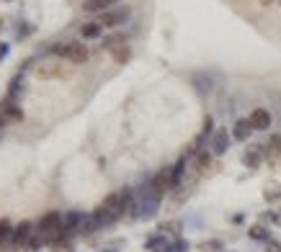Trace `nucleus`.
Listing matches in <instances>:
<instances>
[{"instance_id":"f257e3e1","label":"nucleus","mask_w":281,"mask_h":252,"mask_svg":"<svg viewBox=\"0 0 281 252\" xmlns=\"http://www.w3.org/2000/svg\"><path fill=\"white\" fill-rule=\"evenodd\" d=\"M39 234H41V239H44L47 244L62 242L64 237H67V232H64V219H62V214L49 211V214L41 216V221H39Z\"/></svg>"},{"instance_id":"f03ea898","label":"nucleus","mask_w":281,"mask_h":252,"mask_svg":"<svg viewBox=\"0 0 281 252\" xmlns=\"http://www.w3.org/2000/svg\"><path fill=\"white\" fill-rule=\"evenodd\" d=\"M129 16H132V8H111V11H106L98 16V24L103 29H116L121 24H126Z\"/></svg>"},{"instance_id":"7ed1b4c3","label":"nucleus","mask_w":281,"mask_h":252,"mask_svg":"<svg viewBox=\"0 0 281 252\" xmlns=\"http://www.w3.org/2000/svg\"><path fill=\"white\" fill-rule=\"evenodd\" d=\"M34 75L41 77V80H54V77H67L70 72L64 70L62 64H57V62H44V64H39L34 70Z\"/></svg>"},{"instance_id":"20e7f679","label":"nucleus","mask_w":281,"mask_h":252,"mask_svg":"<svg viewBox=\"0 0 281 252\" xmlns=\"http://www.w3.org/2000/svg\"><path fill=\"white\" fill-rule=\"evenodd\" d=\"M227 147H230V131H227V129H217V131L212 134L209 149H212L214 154H225V152H227Z\"/></svg>"},{"instance_id":"39448f33","label":"nucleus","mask_w":281,"mask_h":252,"mask_svg":"<svg viewBox=\"0 0 281 252\" xmlns=\"http://www.w3.org/2000/svg\"><path fill=\"white\" fill-rule=\"evenodd\" d=\"M88 57H91V52H88V47H85V44H80V41H70V44H67V59H70L73 64L88 62Z\"/></svg>"},{"instance_id":"423d86ee","label":"nucleus","mask_w":281,"mask_h":252,"mask_svg":"<svg viewBox=\"0 0 281 252\" xmlns=\"http://www.w3.org/2000/svg\"><path fill=\"white\" fill-rule=\"evenodd\" d=\"M248 121H250V126H253L255 131H266V129L271 126V113H268L266 108H255V111H250Z\"/></svg>"},{"instance_id":"0eeeda50","label":"nucleus","mask_w":281,"mask_h":252,"mask_svg":"<svg viewBox=\"0 0 281 252\" xmlns=\"http://www.w3.org/2000/svg\"><path fill=\"white\" fill-rule=\"evenodd\" d=\"M263 157H266L263 147L250 144V147L245 149V154H243V165H245V167H250V170H255L258 165H261V159H263Z\"/></svg>"},{"instance_id":"6e6552de","label":"nucleus","mask_w":281,"mask_h":252,"mask_svg":"<svg viewBox=\"0 0 281 252\" xmlns=\"http://www.w3.org/2000/svg\"><path fill=\"white\" fill-rule=\"evenodd\" d=\"M268 152H266V159H268V165H278L281 162V134H276V136H271V142H268V147H266Z\"/></svg>"},{"instance_id":"1a4fd4ad","label":"nucleus","mask_w":281,"mask_h":252,"mask_svg":"<svg viewBox=\"0 0 281 252\" xmlns=\"http://www.w3.org/2000/svg\"><path fill=\"white\" fill-rule=\"evenodd\" d=\"M114 3H119V0H83V11H88V13H106V11H111Z\"/></svg>"},{"instance_id":"9d476101","label":"nucleus","mask_w":281,"mask_h":252,"mask_svg":"<svg viewBox=\"0 0 281 252\" xmlns=\"http://www.w3.org/2000/svg\"><path fill=\"white\" fill-rule=\"evenodd\" d=\"M253 131H255V129L250 126L248 119H237V121H235V129H232V136H235L237 142H245V139H250Z\"/></svg>"},{"instance_id":"9b49d317","label":"nucleus","mask_w":281,"mask_h":252,"mask_svg":"<svg viewBox=\"0 0 281 252\" xmlns=\"http://www.w3.org/2000/svg\"><path fill=\"white\" fill-rule=\"evenodd\" d=\"M263 201L266 203H278L281 201V183L278 180H268L263 186Z\"/></svg>"},{"instance_id":"f8f14e48","label":"nucleus","mask_w":281,"mask_h":252,"mask_svg":"<svg viewBox=\"0 0 281 252\" xmlns=\"http://www.w3.org/2000/svg\"><path fill=\"white\" fill-rule=\"evenodd\" d=\"M0 113H3V119H6V121H21V119H24L21 108H18V106H13V103H11V98H8L6 103H0Z\"/></svg>"},{"instance_id":"ddd939ff","label":"nucleus","mask_w":281,"mask_h":252,"mask_svg":"<svg viewBox=\"0 0 281 252\" xmlns=\"http://www.w3.org/2000/svg\"><path fill=\"white\" fill-rule=\"evenodd\" d=\"M121 44H126V34H111V36H106V39H103L101 47H103V49H109V52H114V49L121 47Z\"/></svg>"},{"instance_id":"4468645a","label":"nucleus","mask_w":281,"mask_h":252,"mask_svg":"<svg viewBox=\"0 0 281 252\" xmlns=\"http://www.w3.org/2000/svg\"><path fill=\"white\" fill-rule=\"evenodd\" d=\"M101 24H98V21H88V24H83L80 26V34L85 36V39H98L101 36Z\"/></svg>"},{"instance_id":"2eb2a0df","label":"nucleus","mask_w":281,"mask_h":252,"mask_svg":"<svg viewBox=\"0 0 281 252\" xmlns=\"http://www.w3.org/2000/svg\"><path fill=\"white\" fill-rule=\"evenodd\" d=\"M111 57H114V62H116V64H126L129 59H132V47H129V44H121L119 49H114V52H111Z\"/></svg>"},{"instance_id":"dca6fc26","label":"nucleus","mask_w":281,"mask_h":252,"mask_svg":"<svg viewBox=\"0 0 281 252\" xmlns=\"http://www.w3.org/2000/svg\"><path fill=\"white\" fill-rule=\"evenodd\" d=\"M6 242H13V226L8 219H0V247Z\"/></svg>"},{"instance_id":"f3484780","label":"nucleus","mask_w":281,"mask_h":252,"mask_svg":"<svg viewBox=\"0 0 281 252\" xmlns=\"http://www.w3.org/2000/svg\"><path fill=\"white\" fill-rule=\"evenodd\" d=\"M248 234H250L253 239H261V242H263V239H268V229H266L263 224H253Z\"/></svg>"},{"instance_id":"a211bd4d","label":"nucleus","mask_w":281,"mask_h":252,"mask_svg":"<svg viewBox=\"0 0 281 252\" xmlns=\"http://www.w3.org/2000/svg\"><path fill=\"white\" fill-rule=\"evenodd\" d=\"M21 82H24V77H21V75H16L11 80V85H8V98H16L21 93Z\"/></svg>"},{"instance_id":"6ab92c4d","label":"nucleus","mask_w":281,"mask_h":252,"mask_svg":"<svg viewBox=\"0 0 281 252\" xmlns=\"http://www.w3.org/2000/svg\"><path fill=\"white\" fill-rule=\"evenodd\" d=\"M160 232H173V234H181V224H178V221H165V224H160Z\"/></svg>"},{"instance_id":"aec40b11","label":"nucleus","mask_w":281,"mask_h":252,"mask_svg":"<svg viewBox=\"0 0 281 252\" xmlns=\"http://www.w3.org/2000/svg\"><path fill=\"white\" fill-rule=\"evenodd\" d=\"M31 34V24H21V31H18V39H26Z\"/></svg>"},{"instance_id":"412c9836","label":"nucleus","mask_w":281,"mask_h":252,"mask_svg":"<svg viewBox=\"0 0 281 252\" xmlns=\"http://www.w3.org/2000/svg\"><path fill=\"white\" fill-rule=\"evenodd\" d=\"M268 252H281V244L278 242H268Z\"/></svg>"},{"instance_id":"4be33fe9","label":"nucleus","mask_w":281,"mask_h":252,"mask_svg":"<svg viewBox=\"0 0 281 252\" xmlns=\"http://www.w3.org/2000/svg\"><path fill=\"white\" fill-rule=\"evenodd\" d=\"M8 54V44H3V41H0V59H3Z\"/></svg>"},{"instance_id":"5701e85b","label":"nucleus","mask_w":281,"mask_h":252,"mask_svg":"<svg viewBox=\"0 0 281 252\" xmlns=\"http://www.w3.org/2000/svg\"><path fill=\"white\" fill-rule=\"evenodd\" d=\"M209 131H212V119L204 121V134H209Z\"/></svg>"},{"instance_id":"b1692460","label":"nucleus","mask_w":281,"mask_h":252,"mask_svg":"<svg viewBox=\"0 0 281 252\" xmlns=\"http://www.w3.org/2000/svg\"><path fill=\"white\" fill-rule=\"evenodd\" d=\"M258 3H261V6H271V3H273V0H258Z\"/></svg>"},{"instance_id":"393cba45","label":"nucleus","mask_w":281,"mask_h":252,"mask_svg":"<svg viewBox=\"0 0 281 252\" xmlns=\"http://www.w3.org/2000/svg\"><path fill=\"white\" fill-rule=\"evenodd\" d=\"M3 26H6V21H3V16H0V31H3Z\"/></svg>"},{"instance_id":"a878e982","label":"nucleus","mask_w":281,"mask_h":252,"mask_svg":"<svg viewBox=\"0 0 281 252\" xmlns=\"http://www.w3.org/2000/svg\"><path fill=\"white\" fill-rule=\"evenodd\" d=\"M278 6H281V0H278Z\"/></svg>"}]
</instances>
